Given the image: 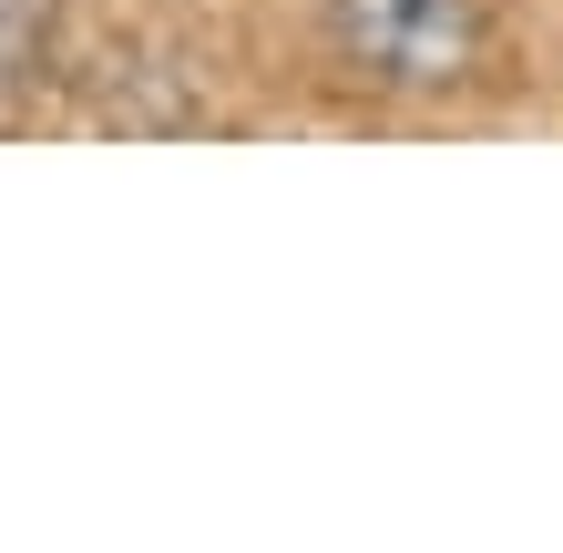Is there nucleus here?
<instances>
[{
	"mask_svg": "<svg viewBox=\"0 0 563 553\" xmlns=\"http://www.w3.org/2000/svg\"><path fill=\"white\" fill-rule=\"evenodd\" d=\"M318 42L369 103H451L492 73V0H318Z\"/></svg>",
	"mask_w": 563,
	"mask_h": 553,
	"instance_id": "nucleus-1",
	"label": "nucleus"
},
{
	"mask_svg": "<svg viewBox=\"0 0 563 553\" xmlns=\"http://www.w3.org/2000/svg\"><path fill=\"white\" fill-rule=\"evenodd\" d=\"M52 21H62V0H0V103H21L52 73Z\"/></svg>",
	"mask_w": 563,
	"mask_h": 553,
	"instance_id": "nucleus-2",
	"label": "nucleus"
}]
</instances>
